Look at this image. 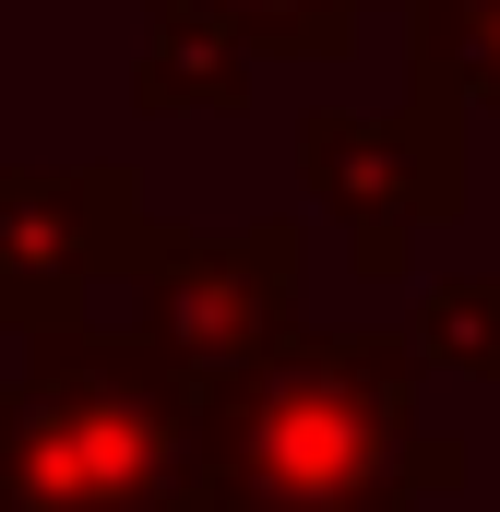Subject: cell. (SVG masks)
<instances>
[{"label":"cell","instance_id":"obj_6","mask_svg":"<svg viewBox=\"0 0 500 512\" xmlns=\"http://www.w3.org/2000/svg\"><path fill=\"white\" fill-rule=\"evenodd\" d=\"M250 48L227 12H203V0H167V12H143V72H131V108L143 120H215V108H250Z\"/></svg>","mask_w":500,"mask_h":512},{"label":"cell","instance_id":"obj_5","mask_svg":"<svg viewBox=\"0 0 500 512\" xmlns=\"http://www.w3.org/2000/svg\"><path fill=\"white\" fill-rule=\"evenodd\" d=\"M143 191L120 167H0V334H84L96 274H131Z\"/></svg>","mask_w":500,"mask_h":512},{"label":"cell","instance_id":"obj_4","mask_svg":"<svg viewBox=\"0 0 500 512\" xmlns=\"http://www.w3.org/2000/svg\"><path fill=\"white\" fill-rule=\"evenodd\" d=\"M405 84H417L405 108H310L298 120V179L370 274H405L429 227L465 215V96L417 60H405Z\"/></svg>","mask_w":500,"mask_h":512},{"label":"cell","instance_id":"obj_2","mask_svg":"<svg viewBox=\"0 0 500 512\" xmlns=\"http://www.w3.org/2000/svg\"><path fill=\"white\" fill-rule=\"evenodd\" d=\"M0 512H203V393L143 334H48L0 370Z\"/></svg>","mask_w":500,"mask_h":512},{"label":"cell","instance_id":"obj_9","mask_svg":"<svg viewBox=\"0 0 500 512\" xmlns=\"http://www.w3.org/2000/svg\"><path fill=\"white\" fill-rule=\"evenodd\" d=\"M417 72L500 120V0H417Z\"/></svg>","mask_w":500,"mask_h":512},{"label":"cell","instance_id":"obj_3","mask_svg":"<svg viewBox=\"0 0 500 512\" xmlns=\"http://www.w3.org/2000/svg\"><path fill=\"white\" fill-rule=\"evenodd\" d=\"M298 274L310 239L250 215V227H155L131 239V298H143V346L179 370L191 393H227L239 370H262L286 334H298Z\"/></svg>","mask_w":500,"mask_h":512},{"label":"cell","instance_id":"obj_7","mask_svg":"<svg viewBox=\"0 0 500 512\" xmlns=\"http://www.w3.org/2000/svg\"><path fill=\"white\" fill-rule=\"evenodd\" d=\"M143 12H167V0H143ZM203 12H227L262 60L322 72V60H346V48H358V12H370V0H203Z\"/></svg>","mask_w":500,"mask_h":512},{"label":"cell","instance_id":"obj_1","mask_svg":"<svg viewBox=\"0 0 500 512\" xmlns=\"http://www.w3.org/2000/svg\"><path fill=\"white\" fill-rule=\"evenodd\" d=\"M465 489V441L429 429L417 334L298 322L262 370L203 393V512H429Z\"/></svg>","mask_w":500,"mask_h":512},{"label":"cell","instance_id":"obj_8","mask_svg":"<svg viewBox=\"0 0 500 512\" xmlns=\"http://www.w3.org/2000/svg\"><path fill=\"white\" fill-rule=\"evenodd\" d=\"M417 358L465 370V382H500V274H441L417 298Z\"/></svg>","mask_w":500,"mask_h":512}]
</instances>
